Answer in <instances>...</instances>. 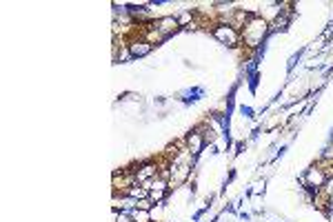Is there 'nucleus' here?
Listing matches in <instances>:
<instances>
[{"mask_svg": "<svg viewBox=\"0 0 333 222\" xmlns=\"http://www.w3.org/2000/svg\"><path fill=\"white\" fill-rule=\"evenodd\" d=\"M189 23H191V13H182L178 18V25H189Z\"/></svg>", "mask_w": 333, "mask_h": 222, "instance_id": "10", "label": "nucleus"}, {"mask_svg": "<svg viewBox=\"0 0 333 222\" xmlns=\"http://www.w3.org/2000/svg\"><path fill=\"white\" fill-rule=\"evenodd\" d=\"M153 25H156V29L162 33V36H169V33H173L180 27L178 18H173V16H164V18H160L158 23H153Z\"/></svg>", "mask_w": 333, "mask_h": 222, "instance_id": "4", "label": "nucleus"}, {"mask_svg": "<svg viewBox=\"0 0 333 222\" xmlns=\"http://www.w3.org/2000/svg\"><path fill=\"white\" fill-rule=\"evenodd\" d=\"M213 36H216V40H220L222 45H229V47H236L240 43V33L233 25L229 23H222V25H216L213 27Z\"/></svg>", "mask_w": 333, "mask_h": 222, "instance_id": "2", "label": "nucleus"}, {"mask_svg": "<svg viewBox=\"0 0 333 222\" xmlns=\"http://www.w3.org/2000/svg\"><path fill=\"white\" fill-rule=\"evenodd\" d=\"M124 196L127 198H133V200H144V198H149V191H147L142 185H131L129 189L124 191Z\"/></svg>", "mask_w": 333, "mask_h": 222, "instance_id": "7", "label": "nucleus"}, {"mask_svg": "<svg viewBox=\"0 0 333 222\" xmlns=\"http://www.w3.org/2000/svg\"><path fill=\"white\" fill-rule=\"evenodd\" d=\"M306 185H309L311 187V189H320V187H322L324 183H326V173L322 171V169H320V167H311V169L309 171H306Z\"/></svg>", "mask_w": 333, "mask_h": 222, "instance_id": "3", "label": "nucleus"}, {"mask_svg": "<svg viewBox=\"0 0 333 222\" xmlns=\"http://www.w3.org/2000/svg\"><path fill=\"white\" fill-rule=\"evenodd\" d=\"M131 218H133V222H151V213L147 209H133Z\"/></svg>", "mask_w": 333, "mask_h": 222, "instance_id": "8", "label": "nucleus"}, {"mask_svg": "<svg viewBox=\"0 0 333 222\" xmlns=\"http://www.w3.org/2000/svg\"><path fill=\"white\" fill-rule=\"evenodd\" d=\"M186 147H189V153H191V156H198V153L202 151V147H204L202 133H198V131H191L189 136H186Z\"/></svg>", "mask_w": 333, "mask_h": 222, "instance_id": "6", "label": "nucleus"}, {"mask_svg": "<svg viewBox=\"0 0 333 222\" xmlns=\"http://www.w3.org/2000/svg\"><path fill=\"white\" fill-rule=\"evenodd\" d=\"M266 31H269V27H266V20L258 18V16H251L249 23H246L244 29H242V38H244L246 45L256 47V45L262 43V38L266 36Z\"/></svg>", "mask_w": 333, "mask_h": 222, "instance_id": "1", "label": "nucleus"}, {"mask_svg": "<svg viewBox=\"0 0 333 222\" xmlns=\"http://www.w3.org/2000/svg\"><path fill=\"white\" fill-rule=\"evenodd\" d=\"M151 47L153 45H149L147 40H131L129 43V56L131 58H142V56H147V53L151 51Z\"/></svg>", "mask_w": 333, "mask_h": 222, "instance_id": "5", "label": "nucleus"}, {"mask_svg": "<svg viewBox=\"0 0 333 222\" xmlns=\"http://www.w3.org/2000/svg\"><path fill=\"white\" fill-rule=\"evenodd\" d=\"M116 222H133V218H131V213L120 211V213H116Z\"/></svg>", "mask_w": 333, "mask_h": 222, "instance_id": "9", "label": "nucleus"}]
</instances>
